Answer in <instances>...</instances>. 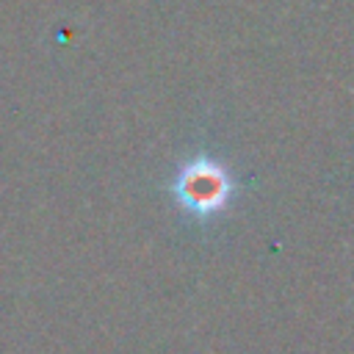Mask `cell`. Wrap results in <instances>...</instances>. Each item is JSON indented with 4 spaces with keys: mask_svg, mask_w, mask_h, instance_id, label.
I'll return each instance as SVG.
<instances>
[{
    "mask_svg": "<svg viewBox=\"0 0 354 354\" xmlns=\"http://www.w3.org/2000/svg\"><path fill=\"white\" fill-rule=\"evenodd\" d=\"M169 194L188 218L205 224L230 210L238 199V180L227 163L207 152H196L174 171Z\"/></svg>",
    "mask_w": 354,
    "mask_h": 354,
    "instance_id": "cell-1",
    "label": "cell"
}]
</instances>
